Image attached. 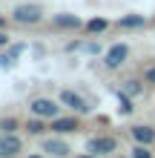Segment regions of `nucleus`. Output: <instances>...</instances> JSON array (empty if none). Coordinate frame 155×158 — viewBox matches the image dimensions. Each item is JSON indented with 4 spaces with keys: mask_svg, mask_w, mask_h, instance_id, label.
<instances>
[{
    "mask_svg": "<svg viewBox=\"0 0 155 158\" xmlns=\"http://www.w3.org/2000/svg\"><path fill=\"white\" fill-rule=\"evenodd\" d=\"M129 135H132V141L135 144H155V129L152 127H147V124H135L132 129H129Z\"/></svg>",
    "mask_w": 155,
    "mask_h": 158,
    "instance_id": "nucleus-9",
    "label": "nucleus"
},
{
    "mask_svg": "<svg viewBox=\"0 0 155 158\" xmlns=\"http://www.w3.org/2000/svg\"><path fill=\"white\" fill-rule=\"evenodd\" d=\"M29 112L35 118H43V121H52V118H58L60 115V101H55V98H32L29 101Z\"/></svg>",
    "mask_w": 155,
    "mask_h": 158,
    "instance_id": "nucleus-1",
    "label": "nucleus"
},
{
    "mask_svg": "<svg viewBox=\"0 0 155 158\" xmlns=\"http://www.w3.org/2000/svg\"><path fill=\"white\" fill-rule=\"evenodd\" d=\"M0 29H6V17H0Z\"/></svg>",
    "mask_w": 155,
    "mask_h": 158,
    "instance_id": "nucleus-22",
    "label": "nucleus"
},
{
    "mask_svg": "<svg viewBox=\"0 0 155 158\" xmlns=\"http://www.w3.org/2000/svg\"><path fill=\"white\" fill-rule=\"evenodd\" d=\"M23 152V141L17 132H0V158H17Z\"/></svg>",
    "mask_w": 155,
    "mask_h": 158,
    "instance_id": "nucleus-4",
    "label": "nucleus"
},
{
    "mask_svg": "<svg viewBox=\"0 0 155 158\" xmlns=\"http://www.w3.org/2000/svg\"><path fill=\"white\" fill-rule=\"evenodd\" d=\"M26 158H43V155H26Z\"/></svg>",
    "mask_w": 155,
    "mask_h": 158,
    "instance_id": "nucleus-23",
    "label": "nucleus"
},
{
    "mask_svg": "<svg viewBox=\"0 0 155 158\" xmlns=\"http://www.w3.org/2000/svg\"><path fill=\"white\" fill-rule=\"evenodd\" d=\"M126 58H129V46H126V43H112L104 52V66L106 69H121L126 63Z\"/></svg>",
    "mask_w": 155,
    "mask_h": 158,
    "instance_id": "nucleus-2",
    "label": "nucleus"
},
{
    "mask_svg": "<svg viewBox=\"0 0 155 158\" xmlns=\"http://www.w3.org/2000/svg\"><path fill=\"white\" fill-rule=\"evenodd\" d=\"M121 92H126V95H132V98H138L141 92H144V83H141L138 78H126L124 86H121Z\"/></svg>",
    "mask_w": 155,
    "mask_h": 158,
    "instance_id": "nucleus-13",
    "label": "nucleus"
},
{
    "mask_svg": "<svg viewBox=\"0 0 155 158\" xmlns=\"http://www.w3.org/2000/svg\"><path fill=\"white\" fill-rule=\"evenodd\" d=\"M60 104L66 106V109H72V112H78V115H86V112H89L86 101L80 98L78 92H72V89H63V92H60Z\"/></svg>",
    "mask_w": 155,
    "mask_h": 158,
    "instance_id": "nucleus-6",
    "label": "nucleus"
},
{
    "mask_svg": "<svg viewBox=\"0 0 155 158\" xmlns=\"http://www.w3.org/2000/svg\"><path fill=\"white\" fill-rule=\"evenodd\" d=\"M80 127V121L75 118V115H58V118H52L49 121V129L52 132H58V135H69V132H75V129Z\"/></svg>",
    "mask_w": 155,
    "mask_h": 158,
    "instance_id": "nucleus-7",
    "label": "nucleus"
},
{
    "mask_svg": "<svg viewBox=\"0 0 155 158\" xmlns=\"http://www.w3.org/2000/svg\"><path fill=\"white\" fill-rule=\"evenodd\" d=\"M9 43H12V38H9V32H6V29H0V49H6Z\"/></svg>",
    "mask_w": 155,
    "mask_h": 158,
    "instance_id": "nucleus-19",
    "label": "nucleus"
},
{
    "mask_svg": "<svg viewBox=\"0 0 155 158\" xmlns=\"http://www.w3.org/2000/svg\"><path fill=\"white\" fill-rule=\"evenodd\" d=\"M78 158H101V155H95V152H86V155H78Z\"/></svg>",
    "mask_w": 155,
    "mask_h": 158,
    "instance_id": "nucleus-21",
    "label": "nucleus"
},
{
    "mask_svg": "<svg viewBox=\"0 0 155 158\" xmlns=\"http://www.w3.org/2000/svg\"><path fill=\"white\" fill-rule=\"evenodd\" d=\"M147 26V17L144 15H124L118 20V29H144Z\"/></svg>",
    "mask_w": 155,
    "mask_h": 158,
    "instance_id": "nucleus-11",
    "label": "nucleus"
},
{
    "mask_svg": "<svg viewBox=\"0 0 155 158\" xmlns=\"http://www.w3.org/2000/svg\"><path fill=\"white\" fill-rule=\"evenodd\" d=\"M12 20L20 26H38L43 20V12H40V6H17L12 12Z\"/></svg>",
    "mask_w": 155,
    "mask_h": 158,
    "instance_id": "nucleus-3",
    "label": "nucleus"
},
{
    "mask_svg": "<svg viewBox=\"0 0 155 158\" xmlns=\"http://www.w3.org/2000/svg\"><path fill=\"white\" fill-rule=\"evenodd\" d=\"M144 83H155V66H149L144 72Z\"/></svg>",
    "mask_w": 155,
    "mask_h": 158,
    "instance_id": "nucleus-20",
    "label": "nucleus"
},
{
    "mask_svg": "<svg viewBox=\"0 0 155 158\" xmlns=\"http://www.w3.org/2000/svg\"><path fill=\"white\" fill-rule=\"evenodd\" d=\"M43 152H49L52 158H66L72 152V147L66 141H60V138H46L43 141Z\"/></svg>",
    "mask_w": 155,
    "mask_h": 158,
    "instance_id": "nucleus-8",
    "label": "nucleus"
},
{
    "mask_svg": "<svg viewBox=\"0 0 155 158\" xmlns=\"http://www.w3.org/2000/svg\"><path fill=\"white\" fill-rule=\"evenodd\" d=\"M118 150V141L112 135H95L86 141V152H95V155H109Z\"/></svg>",
    "mask_w": 155,
    "mask_h": 158,
    "instance_id": "nucleus-5",
    "label": "nucleus"
},
{
    "mask_svg": "<svg viewBox=\"0 0 155 158\" xmlns=\"http://www.w3.org/2000/svg\"><path fill=\"white\" fill-rule=\"evenodd\" d=\"M129 158H132V155H129Z\"/></svg>",
    "mask_w": 155,
    "mask_h": 158,
    "instance_id": "nucleus-24",
    "label": "nucleus"
},
{
    "mask_svg": "<svg viewBox=\"0 0 155 158\" xmlns=\"http://www.w3.org/2000/svg\"><path fill=\"white\" fill-rule=\"evenodd\" d=\"M132 158H152V152H149L147 144H135L132 147Z\"/></svg>",
    "mask_w": 155,
    "mask_h": 158,
    "instance_id": "nucleus-16",
    "label": "nucleus"
},
{
    "mask_svg": "<svg viewBox=\"0 0 155 158\" xmlns=\"http://www.w3.org/2000/svg\"><path fill=\"white\" fill-rule=\"evenodd\" d=\"M84 52H89V55H101L104 46L98 43V40H89V43H84Z\"/></svg>",
    "mask_w": 155,
    "mask_h": 158,
    "instance_id": "nucleus-18",
    "label": "nucleus"
},
{
    "mask_svg": "<svg viewBox=\"0 0 155 158\" xmlns=\"http://www.w3.org/2000/svg\"><path fill=\"white\" fill-rule=\"evenodd\" d=\"M109 26H112V23H109L106 17H92V20H86V23H84V29H86L89 35H101V32L109 29Z\"/></svg>",
    "mask_w": 155,
    "mask_h": 158,
    "instance_id": "nucleus-12",
    "label": "nucleus"
},
{
    "mask_svg": "<svg viewBox=\"0 0 155 158\" xmlns=\"http://www.w3.org/2000/svg\"><path fill=\"white\" fill-rule=\"evenodd\" d=\"M17 129V118H3L0 121V132H14Z\"/></svg>",
    "mask_w": 155,
    "mask_h": 158,
    "instance_id": "nucleus-17",
    "label": "nucleus"
},
{
    "mask_svg": "<svg viewBox=\"0 0 155 158\" xmlns=\"http://www.w3.org/2000/svg\"><path fill=\"white\" fill-rule=\"evenodd\" d=\"M118 112L121 115H132L135 106H132V95H126V92H118Z\"/></svg>",
    "mask_w": 155,
    "mask_h": 158,
    "instance_id": "nucleus-14",
    "label": "nucleus"
},
{
    "mask_svg": "<svg viewBox=\"0 0 155 158\" xmlns=\"http://www.w3.org/2000/svg\"><path fill=\"white\" fill-rule=\"evenodd\" d=\"M52 26H58V29H72V32H78V29H84V20H80L78 15H55V17H52Z\"/></svg>",
    "mask_w": 155,
    "mask_h": 158,
    "instance_id": "nucleus-10",
    "label": "nucleus"
},
{
    "mask_svg": "<svg viewBox=\"0 0 155 158\" xmlns=\"http://www.w3.org/2000/svg\"><path fill=\"white\" fill-rule=\"evenodd\" d=\"M43 129H46V127H43V118L32 115V121H26V132H29V135H43Z\"/></svg>",
    "mask_w": 155,
    "mask_h": 158,
    "instance_id": "nucleus-15",
    "label": "nucleus"
}]
</instances>
